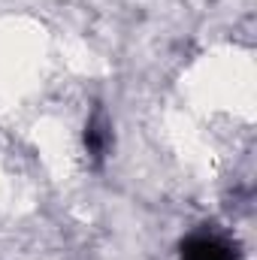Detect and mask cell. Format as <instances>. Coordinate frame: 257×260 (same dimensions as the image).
I'll return each instance as SVG.
<instances>
[{
	"label": "cell",
	"mask_w": 257,
	"mask_h": 260,
	"mask_svg": "<svg viewBox=\"0 0 257 260\" xmlns=\"http://www.w3.org/2000/svg\"><path fill=\"white\" fill-rule=\"evenodd\" d=\"M179 260H239V257H236V248L224 236H218L212 230H200V233H191L182 242Z\"/></svg>",
	"instance_id": "6da1fadb"
},
{
	"label": "cell",
	"mask_w": 257,
	"mask_h": 260,
	"mask_svg": "<svg viewBox=\"0 0 257 260\" xmlns=\"http://www.w3.org/2000/svg\"><path fill=\"white\" fill-rule=\"evenodd\" d=\"M82 139H85V154L94 164H103L109 157V151H112V121H109V115L103 109L91 112V118L85 121Z\"/></svg>",
	"instance_id": "7a4b0ae2"
}]
</instances>
